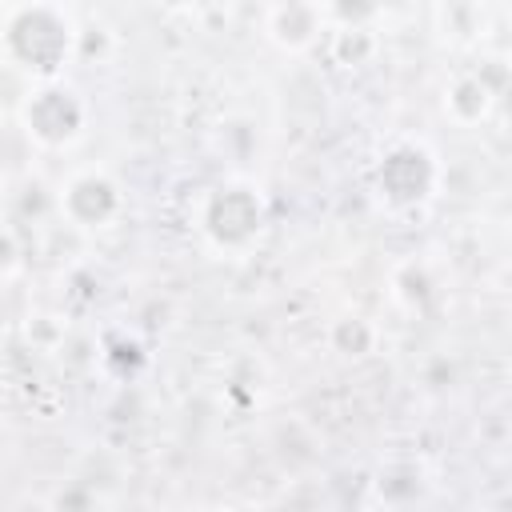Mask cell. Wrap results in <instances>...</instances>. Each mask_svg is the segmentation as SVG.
<instances>
[{
  "instance_id": "3957f363",
  "label": "cell",
  "mask_w": 512,
  "mask_h": 512,
  "mask_svg": "<svg viewBox=\"0 0 512 512\" xmlns=\"http://www.w3.org/2000/svg\"><path fill=\"white\" fill-rule=\"evenodd\" d=\"M24 124L40 144H64L80 132L84 108L68 88H44L24 104Z\"/></svg>"
},
{
  "instance_id": "ba28073f",
  "label": "cell",
  "mask_w": 512,
  "mask_h": 512,
  "mask_svg": "<svg viewBox=\"0 0 512 512\" xmlns=\"http://www.w3.org/2000/svg\"><path fill=\"white\" fill-rule=\"evenodd\" d=\"M336 344L344 348V352H352V356H360V352H368L372 348V328L364 324V320H344V324H336Z\"/></svg>"
},
{
  "instance_id": "277c9868",
  "label": "cell",
  "mask_w": 512,
  "mask_h": 512,
  "mask_svg": "<svg viewBox=\"0 0 512 512\" xmlns=\"http://www.w3.org/2000/svg\"><path fill=\"white\" fill-rule=\"evenodd\" d=\"M432 188V164L420 148H396L384 156L380 164V192L396 204H412L420 196H428Z\"/></svg>"
},
{
  "instance_id": "9c48e42d",
  "label": "cell",
  "mask_w": 512,
  "mask_h": 512,
  "mask_svg": "<svg viewBox=\"0 0 512 512\" xmlns=\"http://www.w3.org/2000/svg\"><path fill=\"white\" fill-rule=\"evenodd\" d=\"M16 264V244H12V236L0 228V272H8Z\"/></svg>"
},
{
  "instance_id": "7a4b0ae2",
  "label": "cell",
  "mask_w": 512,
  "mask_h": 512,
  "mask_svg": "<svg viewBox=\"0 0 512 512\" xmlns=\"http://www.w3.org/2000/svg\"><path fill=\"white\" fill-rule=\"evenodd\" d=\"M264 224V212H260V200L252 188H240V184H228V188H216L208 208H204V232L220 244V248H240L248 244Z\"/></svg>"
},
{
  "instance_id": "52a82bcc",
  "label": "cell",
  "mask_w": 512,
  "mask_h": 512,
  "mask_svg": "<svg viewBox=\"0 0 512 512\" xmlns=\"http://www.w3.org/2000/svg\"><path fill=\"white\" fill-rule=\"evenodd\" d=\"M448 104H452V112H456L460 120H476V116H484V108H488V88H484L480 80H460V84L452 88Z\"/></svg>"
},
{
  "instance_id": "8992f818",
  "label": "cell",
  "mask_w": 512,
  "mask_h": 512,
  "mask_svg": "<svg viewBox=\"0 0 512 512\" xmlns=\"http://www.w3.org/2000/svg\"><path fill=\"white\" fill-rule=\"evenodd\" d=\"M272 36L288 48H304L316 36V8L312 0H280L272 12Z\"/></svg>"
},
{
  "instance_id": "6da1fadb",
  "label": "cell",
  "mask_w": 512,
  "mask_h": 512,
  "mask_svg": "<svg viewBox=\"0 0 512 512\" xmlns=\"http://www.w3.org/2000/svg\"><path fill=\"white\" fill-rule=\"evenodd\" d=\"M4 44H8L12 60H20L24 68H32V72H56L68 60L72 28H68V20L60 12L36 4V8H24V12H16L8 20Z\"/></svg>"
},
{
  "instance_id": "5b68a950",
  "label": "cell",
  "mask_w": 512,
  "mask_h": 512,
  "mask_svg": "<svg viewBox=\"0 0 512 512\" xmlns=\"http://www.w3.org/2000/svg\"><path fill=\"white\" fill-rule=\"evenodd\" d=\"M116 208H120V192H116V184H112L108 176H100V172H84V176H76V180L64 188V212H68L76 224H84V228H100L104 220L116 216Z\"/></svg>"
},
{
  "instance_id": "30bf717a",
  "label": "cell",
  "mask_w": 512,
  "mask_h": 512,
  "mask_svg": "<svg viewBox=\"0 0 512 512\" xmlns=\"http://www.w3.org/2000/svg\"><path fill=\"white\" fill-rule=\"evenodd\" d=\"M168 4H176V8H180V4H196V0H168Z\"/></svg>"
}]
</instances>
